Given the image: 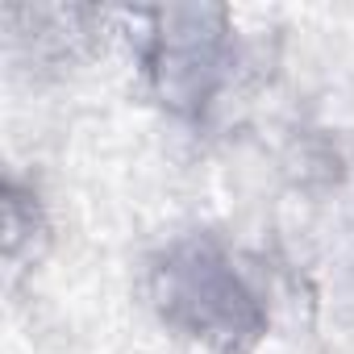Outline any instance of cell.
I'll list each match as a JSON object with an SVG mask.
<instances>
[{
	"label": "cell",
	"instance_id": "obj_1",
	"mask_svg": "<svg viewBox=\"0 0 354 354\" xmlns=\"http://www.w3.org/2000/svg\"><path fill=\"white\" fill-rule=\"evenodd\" d=\"M146 296L171 333L209 354H254L271 325L267 296L209 230L180 234L146 259Z\"/></svg>",
	"mask_w": 354,
	"mask_h": 354
},
{
	"label": "cell",
	"instance_id": "obj_2",
	"mask_svg": "<svg viewBox=\"0 0 354 354\" xmlns=\"http://www.w3.org/2000/svg\"><path fill=\"white\" fill-rule=\"evenodd\" d=\"M138 38V63L154 100L188 125H205L234 84L238 38L225 9H154Z\"/></svg>",
	"mask_w": 354,
	"mask_h": 354
},
{
	"label": "cell",
	"instance_id": "obj_3",
	"mask_svg": "<svg viewBox=\"0 0 354 354\" xmlns=\"http://www.w3.org/2000/svg\"><path fill=\"white\" fill-rule=\"evenodd\" d=\"M46 238V209L34 188H26L17 175L5 180V259L13 271L26 267L34 246Z\"/></svg>",
	"mask_w": 354,
	"mask_h": 354
}]
</instances>
